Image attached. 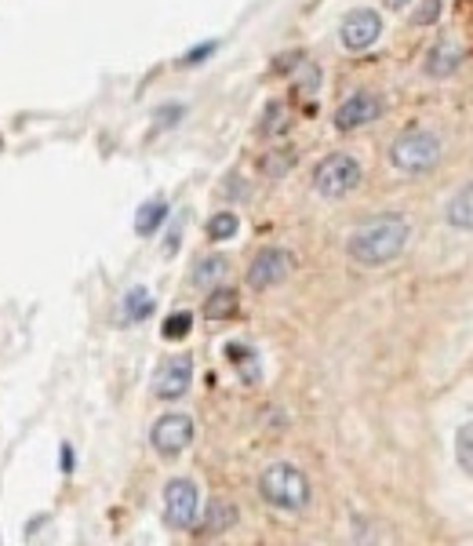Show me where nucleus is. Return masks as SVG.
<instances>
[{"instance_id": "1", "label": "nucleus", "mask_w": 473, "mask_h": 546, "mask_svg": "<svg viewBox=\"0 0 473 546\" xmlns=\"http://www.w3.org/2000/svg\"><path fill=\"white\" fill-rule=\"evenodd\" d=\"M408 241H412V223L405 215H375L350 233L346 251L360 266H387L408 248Z\"/></svg>"}, {"instance_id": "2", "label": "nucleus", "mask_w": 473, "mask_h": 546, "mask_svg": "<svg viewBox=\"0 0 473 546\" xmlns=\"http://www.w3.org/2000/svg\"><path fill=\"white\" fill-rule=\"evenodd\" d=\"M259 492L269 506L284 514H299L310 506V478L296 463H273L259 478Z\"/></svg>"}, {"instance_id": "3", "label": "nucleus", "mask_w": 473, "mask_h": 546, "mask_svg": "<svg viewBox=\"0 0 473 546\" xmlns=\"http://www.w3.org/2000/svg\"><path fill=\"white\" fill-rule=\"evenodd\" d=\"M390 164L401 175H426L441 164V139L426 128H412L394 139L390 146Z\"/></svg>"}, {"instance_id": "4", "label": "nucleus", "mask_w": 473, "mask_h": 546, "mask_svg": "<svg viewBox=\"0 0 473 546\" xmlns=\"http://www.w3.org/2000/svg\"><path fill=\"white\" fill-rule=\"evenodd\" d=\"M360 178H364V168H360L357 157H350V153H332V157H324V160L317 164L314 187H317L321 197L339 201V197H346V194H353V190L360 187Z\"/></svg>"}, {"instance_id": "5", "label": "nucleus", "mask_w": 473, "mask_h": 546, "mask_svg": "<svg viewBox=\"0 0 473 546\" xmlns=\"http://www.w3.org/2000/svg\"><path fill=\"white\" fill-rule=\"evenodd\" d=\"M194 433H197L194 419L182 415V412H168L150 426V444L157 455H164V460H175V455H182L194 444Z\"/></svg>"}, {"instance_id": "6", "label": "nucleus", "mask_w": 473, "mask_h": 546, "mask_svg": "<svg viewBox=\"0 0 473 546\" xmlns=\"http://www.w3.org/2000/svg\"><path fill=\"white\" fill-rule=\"evenodd\" d=\"M201 510V492L189 478H171L164 485V521L171 528H189Z\"/></svg>"}, {"instance_id": "7", "label": "nucleus", "mask_w": 473, "mask_h": 546, "mask_svg": "<svg viewBox=\"0 0 473 546\" xmlns=\"http://www.w3.org/2000/svg\"><path fill=\"white\" fill-rule=\"evenodd\" d=\"M296 259L292 251H284V248H262L251 266H248V285L255 292H266V288H277L280 281H288V273H292Z\"/></svg>"}, {"instance_id": "8", "label": "nucleus", "mask_w": 473, "mask_h": 546, "mask_svg": "<svg viewBox=\"0 0 473 546\" xmlns=\"http://www.w3.org/2000/svg\"><path fill=\"white\" fill-rule=\"evenodd\" d=\"M189 383H194V360H189L186 353H178V357H168L160 369H157V376H153V394H157L160 401H178V397L189 394Z\"/></svg>"}, {"instance_id": "9", "label": "nucleus", "mask_w": 473, "mask_h": 546, "mask_svg": "<svg viewBox=\"0 0 473 546\" xmlns=\"http://www.w3.org/2000/svg\"><path fill=\"white\" fill-rule=\"evenodd\" d=\"M378 37H383V19H378V12L371 8H357L342 19V30H339V41L346 51H368Z\"/></svg>"}, {"instance_id": "10", "label": "nucleus", "mask_w": 473, "mask_h": 546, "mask_svg": "<svg viewBox=\"0 0 473 546\" xmlns=\"http://www.w3.org/2000/svg\"><path fill=\"white\" fill-rule=\"evenodd\" d=\"M378 114H383V106H378V99L371 96V91H357V96H350L339 110H335V128L339 132H357L364 124H371Z\"/></svg>"}, {"instance_id": "11", "label": "nucleus", "mask_w": 473, "mask_h": 546, "mask_svg": "<svg viewBox=\"0 0 473 546\" xmlns=\"http://www.w3.org/2000/svg\"><path fill=\"white\" fill-rule=\"evenodd\" d=\"M462 44H455V41H437L430 51H426V73L430 77H437V80H444V77H451L459 66H462Z\"/></svg>"}, {"instance_id": "12", "label": "nucleus", "mask_w": 473, "mask_h": 546, "mask_svg": "<svg viewBox=\"0 0 473 546\" xmlns=\"http://www.w3.org/2000/svg\"><path fill=\"white\" fill-rule=\"evenodd\" d=\"M448 226H455V230H466V233H473V182L469 187H462L451 201H448Z\"/></svg>"}, {"instance_id": "13", "label": "nucleus", "mask_w": 473, "mask_h": 546, "mask_svg": "<svg viewBox=\"0 0 473 546\" xmlns=\"http://www.w3.org/2000/svg\"><path fill=\"white\" fill-rule=\"evenodd\" d=\"M226 273H230V262L223 255H208L194 269V285L197 288H219V281H226Z\"/></svg>"}, {"instance_id": "14", "label": "nucleus", "mask_w": 473, "mask_h": 546, "mask_svg": "<svg viewBox=\"0 0 473 546\" xmlns=\"http://www.w3.org/2000/svg\"><path fill=\"white\" fill-rule=\"evenodd\" d=\"M237 306H241V299H237L233 288H215L208 296V303H205V317L208 321H230L237 314Z\"/></svg>"}, {"instance_id": "15", "label": "nucleus", "mask_w": 473, "mask_h": 546, "mask_svg": "<svg viewBox=\"0 0 473 546\" xmlns=\"http://www.w3.org/2000/svg\"><path fill=\"white\" fill-rule=\"evenodd\" d=\"M168 219V205L160 201V197H153V201H146L142 208H139V215H135V230L142 233V237H150V233H157L160 230V223Z\"/></svg>"}, {"instance_id": "16", "label": "nucleus", "mask_w": 473, "mask_h": 546, "mask_svg": "<svg viewBox=\"0 0 473 546\" xmlns=\"http://www.w3.org/2000/svg\"><path fill=\"white\" fill-rule=\"evenodd\" d=\"M121 310H124L121 317H124L128 324H139V321H146V317L153 314V299H150L146 288H132V292L124 296V306H121Z\"/></svg>"}, {"instance_id": "17", "label": "nucleus", "mask_w": 473, "mask_h": 546, "mask_svg": "<svg viewBox=\"0 0 473 546\" xmlns=\"http://www.w3.org/2000/svg\"><path fill=\"white\" fill-rule=\"evenodd\" d=\"M455 463L462 467V474L473 481V419L459 426L455 433Z\"/></svg>"}, {"instance_id": "18", "label": "nucleus", "mask_w": 473, "mask_h": 546, "mask_svg": "<svg viewBox=\"0 0 473 546\" xmlns=\"http://www.w3.org/2000/svg\"><path fill=\"white\" fill-rule=\"evenodd\" d=\"M205 524H208V532H226V528H233V524H237V506H233V503H223V499L212 503Z\"/></svg>"}, {"instance_id": "19", "label": "nucleus", "mask_w": 473, "mask_h": 546, "mask_svg": "<svg viewBox=\"0 0 473 546\" xmlns=\"http://www.w3.org/2000/svg\"><path fill=\"white\" fill-rule=\"evenodd\" d=\"M237 230H241V223H237L233 212H219V215H212V223H208V237H212V241H230V237H237Z\"/></svg>"}, {"instance_id": "20", "label": "nucleus", "mask_w": 473, "mask_h": 546, "mask_svg": "<svg viewBox=\"0 0 473 546\" xmlns=\"http://www.w3.org/2000/svg\"><path fill=\"white\" fill-rule=\"evenodd\" d=\"M189 328H194V314L178 310V314H171V317L164 321V339H186Z\"/></svg>"}, {"instance_id": "21", "label": "nucleus", "mask_w": 473, "mask_h": 546, "mask_svg": "<svg viewBox=\"0 0 473 546\" xmlns=\"http://www.w3.org/2000/svg\"><path fill=\"white\" fill-rule=\"evenodd\" d=\"M284 124H288V117H284L280 103H269V110H266V121L259 124V132H262V135H277Z\"/></svg>"}, {"instance_id": "22", "label": "nucleus", "mask_w": 473, "mask_h": 546, "mask_svg": "<svg viewBox=\"0 0 473 546\" xmlns=\"http://www.w3.org/2000/svg\"><path fill=\"white\" fill-rule=\"evenodd\" d=\"M292 160H296V153H288V150H284V153H269V157L262 160V171H266V175H284V171L292 168Z\"/></svg>"}, {"instance_id": "23", "label": "nucleus", "mask_w": 473, "mask_h": 546, "mask_svg": "<svg viewBox=\"0 0 473 546\" xmlns=\"http://www.w3.org/2000/svg\"><path fill=\"white\" fill-rule=\"evenodd\" d=\"M437 15H441V0H423V5L415 8V15H412V23L415 26H433Z\"/></svg>"}, {"instance_id": "24", "label": "nucleus", "mask_w": 473, "mask_h": 546, "mask_svg": "<svg viewBox=\"0 0 473 546\" xmlns=\"http://www.w3.org/2000/svg\"><path fill=\"white\" fill-rule=\"evenodd\" d=\"M62 470H66V474L73 470V451H69V444H62Z\"/></svg>"}, {"instance_id": "25", "label": "nucleus", "mask_w": 473, "mask_h": 546, "mask_svg": "<svg viewBox=\"0 0 473 546\" xmlns=\"http://www.w3.org/2000/svg\"><path fill=\"white\" fill-rule=\"evenodd\" d=\"M408 5V0H387V8H394V12H401Z\"/></svg>"}]
</instances>
